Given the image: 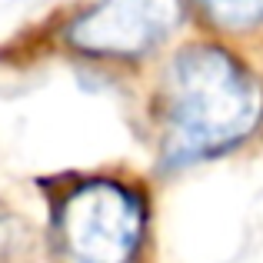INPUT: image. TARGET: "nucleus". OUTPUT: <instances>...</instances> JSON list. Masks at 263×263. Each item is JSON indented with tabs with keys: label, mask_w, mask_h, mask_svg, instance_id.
I'll list each match as a JSON object with an SVG mask.
<instances>
[{
	"label": "nucleus",
	"mask_w": 263,
	"mask_h": 263,
	"mask_svg": "<svg viewBox=\"0 0 263 263\" xmlns=\"http://www.w3.org/2000/svg\"><path fill=\"white\" fill-rule=\"evenodd\" d=\"M263 114L257 80L227 50L197 44L170 67L163 87V157L190 163L253 134Z\"/></svg>",
	"instance_id": "1"
},
{
	"label": "nucleus",
	"mask_w": 263,
	"mask_h": 263,
	"mask_svg": "<svg viewBox=\"0 0 263 263\" xmlns=\"http://www.w3.org/2000/svg\"><path fill=\"white\" fill-rule=\"evenodd\" d=\"M140 230V200L110 180L77 186L60 206V237L77 263H130Z\"/></svg>",
	"instance_id": "2"
},
{
	"label": "nucleus",
	"mask_w": 263,
	"mask_h": 263,
	"mask_svg": "<svg viewBox=\"0 0 263 263\" xmlns=\"http://www.w3.org/2000/svg\"><path fill=\"white\" fill-rule=\"evenodd\" d=\"M183 0H100L70 30V40L90 53H143L180 24Z\"/></svg>",
	"instance_id": "3"
},
{
	"label": "nucleus",
	"mask_w": 263,
	"mask_h": 263,
	"mask_svg": "<svg viewBox=\"0 0 263 263\" xmlns=\"http://www.w3.org/2000/svg\"><path fill=\"white\" fill-rule=\"evenodd\" d=\"M200 4L213 24L230 30H243L263 20V0H200Z\"/></svg>",
	"instance_id": "4"
},
{
	"label": "nucleus",
	"mask_w": 263,
	"mask_h": 263,
	"mask_svg": "<svg viewBox=\"0 0 263 263\" xmlns=\"http://www.w3.org/2000/svg\"><path fill=\"white\" fill-rule=\"evenodd\" d=\"M27 250V233L10 213L0 210V263H13Z\"/></svg>",
	"instance_id": "5"
}]
</instances>
